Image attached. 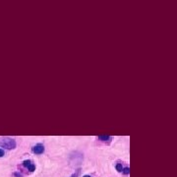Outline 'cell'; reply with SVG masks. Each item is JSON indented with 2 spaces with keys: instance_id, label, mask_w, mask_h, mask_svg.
<instances>
[{
  "instance_id": "cell-1",
  "label": "cell",
  "mask_w": 177,
  "mask_h": 177,
  "mask_svg": "<svg viewBox=\"0 0 177 177\" xmlns=\"http://www.w3.org/2000/svg\"><path fill=\"white\" fill-rule=\"evenodd\" d=\"M17 147L15 139H12L9 137H2L0 138V148H4L6 149H14Z\"/></svg>"
},
{
  "instance_id": "cell-2",
  "label": "cell",
  "mask_w": 177,
  "mask_h": 177,
  "mask_svg": "<svg viewBox=\"0 0 177 177\" xmlns=\"http://www.w3.org/2000/svg\"><path fill=\"white\" fill-rule=\"evenodd\" d=\"M70 159H71V162H75V164H79L83 160V155L79 152H75L71 155Z\"/></svg>"
},
{
  "instance_id": "cell-3",
  "label": "cell",
  "mask_w": 177,
  "mask_h": 177,
  "mask_svg": "<svg viewBox=\"0 0 177 177\" xmlns=\"http://www.w3.org/2000/svg\"><path fill=\"white\" fill-rule=\"evenodd\" d=\"M23 166L26 167L28 170H29L30 172H34L35 170V165L33 163V161H31V159H26L23 161Z\"/></svg>"
},
{
  "instance_id": "cell-4",
  "label": "cell",
  "mask_w": 177,
  "mask_h": 177,
  "mask_svg": "<svg viewBox=\"0 0 177 177\" xmlns=\"http://www.w3.org/2000/svg\"><path fill=\"white\" fill-rule=\"evenodd\" d=\"M31 151H33V152L35 153V155H41V153L44 152V146L42 144H37L33 147Z\"/></svg>"
},
{
  "instance_id": "cell-5",
  "label": "cell",
  "mask_w": 177,
  "mask_h": 177,
  "mask_svg": "<svg viewBox=\"0 0 177 177\" xmlns=\"http://www.w3.org/2000/svg\"><path fill=\"white\" fill-rule=\"evenodd\" d=\"M97 140H100L101 142H104V143H110L112 140V137L111 136H108V135H100L97 136Z\"/></svg>"
},
{
  "instance_id": "cell-6",
  "label": "cell",
  "mask_w": 177,
  "mask_h": 177,
  "mask_svg": "<svg viewBox=\"0 0 177 177\" xmlns=\"http://www.w3.org/2000/svg\"><path fill=\"white\" fill-rule=\"evenodd\" d=\"M115 168H116V170H117L118 172H122V169H123V166H122V163H120V162L116 163Z\"/></svg>"
},
{
  "instance_id": "cell-7",
  "label": "cell",
  "mask_w": 177,
  "mask_h": 177,
  "mask_svg": "<svg viewBox=\"0 0 177 177\" xmlns=\"http://www.w3.org/2000/svg\"><path fill=\"white\" fill-rule=\"evenodd\" d=\"M80 173H81V168H79V169H77V170L75 171L70 177H79V175H80Z\"/></svg>"
},
{
  "instance_id": "cell-8",
  "label": "cell",
  "mask_w": 177,
  "mask_h": 177,
  "mask_svg": "<svg viewBox=\"0 0 177 177\" xmlns=\"http://www.w3.org/2000/svg\"><path fill=\"white\" fill-rule=\"evenodd\" d=\"M122 173H123V174H125V175H128L129 173H130V168L129 167L123 168V169H122Z\"/></svg>"
},
{
  "instance_id": "cell-9",
  "label": "cell",
  "mask_w": 177,
  "mask_h": 177,
  "mask_svg": "<svg viewBox=\"0 0 177 177\" xmlns=\"http://www.w3.org/2000/svg\"><path fill=\"white\" fill-rule=\"evenodd\" d=\"M4 155H5V152H4V149L0 148V157L4 156Z\"/></svg>"
},
{
  "instance_id": "cell-10",
  "label": "cell",
  "mask_w": 177,
  "mask_h": 177,
  "mask_svg": "<svg viewBox=\"0 0 177 177\" xmlns=\"http://www.w3.org/2000/svg\"><path fill=\"white\" fill-rule=\"evenodd\" d=\"M14 177H23V175L21 174V173H19V172H14Z\"/></svg>"
},
{
  "instance_id": "cell-11",
  "label": "cell",
  "mask_w": 177,
  "mask_h": 177,
  "mask_svg": "<svg viewBox=\"0 0 177 177\" xmlns=\"http://www.w3.org/2000/svg\"><path fill=\"white\" fill-rule=\"evenodd\" d=\"M83 177H92L90 175H85V176H83Z\"/></svg>"
}]
</instances>
